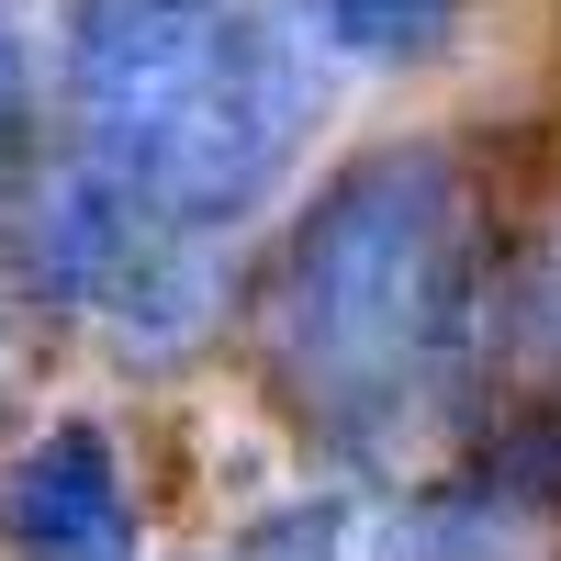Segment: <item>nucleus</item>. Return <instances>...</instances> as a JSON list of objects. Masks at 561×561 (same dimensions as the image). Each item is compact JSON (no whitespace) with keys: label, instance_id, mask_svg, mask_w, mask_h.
<instances>
[{"label":"nucleus","instance_id":"obj_1","mask_svg":"<svg viewBox=\"0 0 561 561\" xmlns=\"http://www.w3.org/2000/svg\"><path fill=\"white\" fill-rule=\"evenodd\" d=\"M483 314L472 203L438 147L348 158L259 280V348L314 427L370 438L404 404H427Z\"/></svg>","mask_w":561,"mask_h":561},{"label":"nucleus","instance_id":"obj_6","mask_svg":"<svg viewBox=\"0 0 561 561\" xmlns=\"http://www.w3.org/2000/svg\"><path fill=\"white\" fill-rule=\"evenodd\" d=\"M12 79H23V45H12V23H0V113H12Z\"/></svg>","mask_w":561,"mask_h":561},{"label":"nucleus","instance_id":"obj_2","mask_svg":"<svg viewBox=\"0 0 561 561\" xmlns=\"http://www.w3.org/2000/svg\"><path fill=\"white\" fill-rule=\"evenodd\" d=\"M0 528L23 561H135V505H124V460L102 427H45L12 483H0Z\"/></svg>","mask_w":561,"mask_h":561},{"label":"nucleus","instance_id":"obj_5","mask_svg":"<svg viewBox=\"0 0 561 561\" xmlns=\"http://www.w3.org/2000/svg\"><path fill=\"white\" fill-rule=\"evenodd\" d=\"M135 12H169V0H79L68 34H102V23H135Z\"/></svg>","mask_w":561,"mask_h":561},{"label":"nucleus","instance_id":"obj_4","mask_svg":"<svg viewBox=\"0 0 561 561\" xmlns=\"http://www.w3.org/2000/svg\"><path fill=\"white\" fill-rule=\"evenodd\" d=\"M517 337L561 370V237H550V248L528 259V280H517Z\"/></svg>","mask_w":561,"mask_h":561},{"label":"nucleus","instance_id":"obj_3","mask_svg":"<svg viewBox=\"0 0 561 561\" xmlns=\"http://www.w3.org/2000/svg\"><path fill=\"white\" fill-rule=\"evenodd\" d=\"M337 68H427L460 34V0H293Z\"/></svg>","mask_w":561,"mask_h":561}]
</instances>
